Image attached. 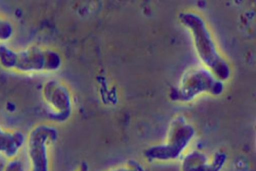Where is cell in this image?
Masks as SVG:
<instances>
[{"instance_id":"obj_1","label":"cell","mask_w":256,"mask_h":171,"mask_svg":"<svg viewBox=\"0 0 256 171\" xmlns=\"http://www.w3.org/2000/svg\"><path fill=\"white\" fill-rule=\"evenodd\" d=\"M50 54L37 45L14 48L0 44V66L4 70L22 75H34L48 70Z\"/></svg>"},{"instance_id":"obj_2","label":"cell","mask_w":256,"mask_h":171,"mask_svg":"<svg viewBox=\"0 0 256 171\" xmlns=\"http://www.w3.org/2000/svg\"><path fill=\"white\" fill-rule=\"evenodd\" d=\"M58 138L56 128L50 124L40 123L30 128L26 135L24 148L29 171L50 170V152Z\"/></svg>"},{"instance_id":"obj_3","label":"cell","mask_w":256,"mask_h":171,"mask_svg":"<svg viewBox=\"0 0 256 171\" xmlns=\"http://www.w3.org/2000/svg\"><path fill=\"white\" fill-rule=\"evenodd\" d=\"M194 134L193 127L182 120L172 123L166 142L148 148L144 152L150 161L168 162L182 154Z\"/></svg>"},{"instance_id":"obj_4","label":"cell","mask_w":256,"mask_h":171,"mask_svg":"<svg viewBox=\"0 0 256 171\" xmlns=\"http://www.w3.org/2000/svg\"><path fill=\"white\" fill-rule=\"evenodd\" d=\"M226 161V156L217 152L212 156L199 151L186 155L182 162L180 171H222Z\"/></svg>"},{"instance_id":"obj_5","label":"cell","mask_w":256,"mask_h":171,"mask_svg":"<svg viewBox=\"0 0 256 171\" xmlns=\"http://www.w3.org/2000/svg\"><path fill=\"white\" fill-rule=\"evenodd\" d=\"M194 23H188L192 28L198 50L202 58L211 68L218 72V68L222 65L210 38L204 26V24L198 18H191Z\"/></svg>"},{"instance_id":"obj_6","label":"cell","mask_w":256,"mask_h":171,"mask_svg":"<svg viewBox=\"0 0 256 171\" xmlns=\"http://www.w3.org/2000/svg\"><path fill=\"white\" fill-rule=\"evenodd\" d=\"M26 135L19 130L4 126L0 120V156L15 160L24 148Z\"/></svg>"},{"instance_id":"obj_7","label":"cell","mask_w":256,"mask_h":171,"mask_svg":"<svg viewBox=\"0 0 256 171\" xmlns=\"http://www.w3.org/2000/svg\"><path fill=\"white\" fill-rule=\"evenodd\" d=\"M42 94L48 106L60 116V120L66 119L64 112L68 106L64 103V92L61 86L54 82H48L43 87Z\"/></svg>"},{"instance_id":"obj_8","label":"cell","mask_w":256,"mask_h":171,"mask_svg":"<svg viewBox=\"0 0 256 171\" xmlns=\"http://www.w3.org/2000/svg\"><path fill=\"white\" fill-rule=\"evenodd\" d=\"M14 34V26L11 22L0 13V42L9 40Z\"/></svg>"},{"instance_id":"obj_9","label":"cell","mask_w":256,"mask_h":171,"mask_svg":"<svg viewBox=\"0 0 256 171\" xmlns=\"http://www.w3.org/2000/svg\"><path fill=\"white\" fill-rule=\"evenodd\" d=\"M106 171H147L145 168L138 161L129 160L118 166Z\"/></svg>"},{"instance_id":"obj_10","label":"cell","mask_w":256,"mask_h":171,"mask_svg":"<svg viewBox=\"0 0 256 171\" xmlns=\"http://www.w3.org/2000/svg\"><path fill=\"white\" fill-rule=\"evenodd\" d=\"M76 171H89L88 166L86 162H82Z\"/></svg>"}]
</instances>
